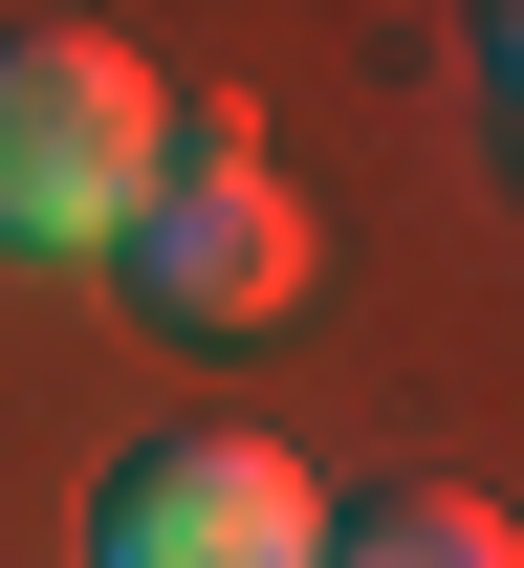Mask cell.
<instances>
[{"instance_id":"1","label":"cell","mask_w":524,"mask_h":568,"mask_svg":"<svg viewBox=\"0 0 524 568\" xmlns=\"http://www.w3.org/2000/svg\"><path fill=\"white\" fill-rule=\"evenodd\" d=\"M175 153V88L110 22H0V263H110Z\"/></svg>"},{"instance_id":"2","label":"cell","mask_w":524,"mask_h":568,"mask_svg":"<svg viewBox=\"0 0 524 568\" xmlns=\"http://www.w3.org/2000/svg\"><path fill=\"white\" fill-rule=\"evenodd\" d=\"M110 284H132L175 351H240V328L306 306V197H285V153H263V110H175L132 241H110Z\"/></svg>"},{"instance_id":"3","label":"cell","mask_w":524,"mask_h":568,"mask_svg":"<svg viewBox=\"0 0 524 568\" xmlns=\"http://www.w3.org/2000/svg\"><path fill=\"white\" fill-rule=\"evenodd\" d=\"M88 568H328V481H306L285 437L175 416V437H132V459H110Z\"/></svg>"},{"instance_id":"4","label":"cell","mask_w":524,"mask_h":568,"mask_svg":"<svg viewBox=\"0 0 524 568\" xmlns=\"http://www.w3.org/2000/svg\"><path fill=\"white\" fill-rule=\"evenodd\" d=\"M328 568H524V547L481 481H372V503H328Z\"/></svg>"}]
</instances>
